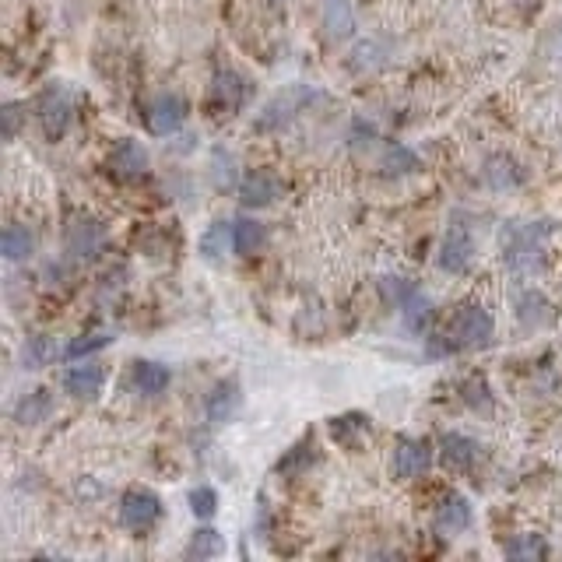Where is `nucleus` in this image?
Instances as JSON below:
<instances>
[{"instance_id": "nucleus-1", "label": "nucleus", "mask_w": 562, "mask_h": 562, "mask_svg": "<svg viewBox=\"0 0 562 562\" xmlns=\"http://www.w3.org/2000/svg\"><path fill=\"white\" fill-rule=\"evenodd\" d=\"M548 222H527L510 229V239H506V267L517 274L534 271L541 260V250H545V239H548Z\"/></svg>"}, {"instance_id": "nucleus-2", "label": "nucleus", "mask_w": 562, "mask_h": 562, "mask_svg": "<svg viewBox=\"0 0 562 562\" xmlns=\"http://www.w3.org/2000/svg\"><path fill=\"white\" fill-rule=\"evenodd\" d=\"M162 517V499L152 489H127L120 499V524L127 531L145 534L159 524Z\"/></svg>"}, {"instance_id": "nucleus-3", "label": "nucleus", "mask_w": 562, "mask_h": 562, "mask_svg": "<svg viewBox=\"0 0 562 562\" xmlns=\"http://www.w3.org/2000/svg\"><path fill=\"white\" fill-rule=\"evenodd\" d=\"M313 99H320V92H313V88H306V85H296V88H289V92L274 95V99L264 106V113L257 116V130H278V127H285V123H289L292 116L299 113V109L310 106Z\"/></svg>"}, {"instance_id": "nucleus-4", "label": "nucleus", "mask_w": 562, "mask_h": 562, "mask_svg": "<svg viewBox=\"0 0 562 562\" xmlns=\"http://www.w3.org/2000/svg\"><path fill=\"white\" fill-rule=\"evenodd\" d=\"M39 109V123H43L46 137L50 141H60L71 127V92L64 85H50L36 102Z\"/></svg>"}, {"instance_id": "nucleus-5", "label": "nucleus", "mask_w": 562, "mask_h": 562, "mask_svg": "<svg viewBox=\"0 0 562 562\" xmlns=\"http://www.w3.org/2000/svg\"><path fill=\"white\" fill-rule=\"evenodd\" d=\"M492 331H496V324H492V313L485 310V306H478V303L461 306L454 317V348L485 345V341L492 338Z\"/></svg>"}, {"instance_id": "nucleus-6", "label": "nucleus", "mask_w": 562, "mask_h": 562, "mask_svg": "<svg viewBox=\"0 0 562 562\" xmlns=\"http://www.w3.org/2000/svg\"><path fill=\"white\" fill-rule=\"evenodd\" d=\"M183 120H187V102H183L180 95L166 92V95H159V99L148 102V109H145V123L155 137L176 134V130L183 127Z\"/></svg>"}, {"instance_id": "nucleus-7", "label": "nucleus", "mask_w": 562, "mask_h": 562, "mask_svg": "<svg viewBox=\"0 0 562 562\" xmlns=\"http://www.w3.org/2000/svg\"><path fill=\"white\" fill-rule=\"evenodd\" d=\"M471 253H475V243H471V232L464 222H454L443 236L440 246V267L450 274H464L471 264Z\"/></svg>"}, {"instance_id": "nucleus-8", "label": "nucleus", "mask_w": 562, "mask_h": 562, "mask_svg": "<svg viewBox=\"0 0 562 562\" xmlns=\"http://www.w3.org/2000/svg\"><path fill=\"white\" fill-rule=\"evenodd\" d=\"M429 464H433V447L426 440H397L394 450V475L397 478H418L426 475Z\"/></svg>"}, {"instance_id": "nucleus-9", "label": "nucleus", "mask_w": 562, "mask_h": 562, "mask_svg": "<svg viewBox=\"0 0 562 562\" xmlns=\"http://www.w3.org/2000/svg\"><path fill=\"white\" fill-rule=\"evenodd\" d=\"M109 173L123 183H134L148 173V152L137 141H120L109 155Z\"/></svg>"}, {"instance_id": "nucleus-10", "label": "nucleus", "mask_w": 562, "mask_h": 562, "mask_svg": "<svg viewBox=\"0 0 562 562\" xmlns=\"http://www.w3.org/2000/svg\"><path fill=\"white\" fill-rule=\"evenodd\" d=\"M274 197H281V180L274 173H267V169H257V173H250L239 183V201L246 208H264Z\"/></svg>"}, {"instance_id": "nucleus-11", "label": "nucleus", "mask_w": 562, "mask_h": 562, "mask_svg": "<svg viewBox=\"0 0 562 562\" xmlns=\"http://www.w3.org/2000/svg\"><path fill=\"white\" fill-rule=\"evenodd\" d=\"M102 239H106V232H102V225L92 222V218H78L74 225H67V250L78 260H92L95 253H99Z\"/></svg>"}, {"instance_id": "nucleus-12", "label": "nucleus", "mask_w": 562, "mask_h": 562, "mask_svg": "<svg viewBox=\"0 0 562 562\" xmlns=\"http://www.w3.org/2000/svg\"><path fill=\"white\" fill-rule=\"evenodd\" d=\"M440 450H443V464H447L450 471H468L475 468V461L482 457V447H478L471 436L464 433H447L440 440Z\"/></svg>"}, {"instance_id": "nucleus-13", "label": "nucleus", "mask_w": 562, "mask_h": 562, "mask_svg": "<svg viewBox=\"0 0 562 562\" xmlns=\"http://www.w3.org/2000/svg\"><path fill=\"white\" fill-rule=\"evenodd\" d=\"M436 531L440 534H461V531H468V524H471V506H468V499L464 496H447L440 503V510H436Z\"/></svg>"}, {"instance_id": "nucleus-14", "label": "nucleus", "mask_w": 562, "mask_h": 562, "mask_svg": "<svg viewBox=\"0 0 562 562\" xmlns=\"http://www.w3.org/2000/svg\"><path fill=\"white\" fill-rule=\"evenodd\" d=\"M246 102V81L239 78L236 71H222L215 78V85H211V106L215 109H225V113H232V109H239Z\"/></svg>"}, {"instance_id": "nucleus-15", "label": "nucleus", "mask_w": 562, "mask_h": 562, "mask_svg": "<svg viewBox=\"0 0 562 562\" xmlns=\"http://www.w3.org/2000/svg\"><path fill=\"white\" fill-rule=\"evenodd\" d=\"M102 383H106V373L99 366H74L64 373V390L71 397H99L102 394Z\"/></svg>"}, {"instance_id": "nucleus-16", "label": "nucleus", "mask_w": 562, "mask_h": 562, "mask_svg": "<svg viewBox=\"0 0 562 562\" xmlns=\"http://www.w3.org/2000/svg\"><path fill=\"white\" fill-rule=\"evenodd\" d=\"M482 176L492 190H513L524 183V173H520V166L510 159V155H492V159L485 162Z\"/></svg>"}, {"instance_id": "nucleus-17", "label": "nucleus", "mask_w": 562, "mask_h": 562, "mask_svg": "<svg viewBox=\"0 0 562 562\" xmlns=\"http://www.w3.org/2000/svg\"><path fill=\"white\" fill-rule=\"evenodd\" d=\"M236 408H239V383L236 380L218 383V387L208 394V418L215 422V426L229 422V418L236 415Z\"/></svg>"}, {"instance_id": "nucleus-18", "label": "nucleus", "mask_w": 562, "mask_h": 562, "mask_svg": "<svg viewBox=\"0 0 562 562\" xmlns=\"http://www.w3.org/2000/svg\"><path fill=\"white\" fill-rule=\"evenodd\" d=\"M324 29L331 39H348L355 32L352 0H324Z\"/></svg>"}, {"instance_id": "nucleus-19", "label": "nucleus", "mask_w": 562, "mask_h": 562, "mask_svg": "<svg viewBox=\"0 0 562 562\" xmlns=\"http://www.w3.org/2000/svg\"><path fill=\"white\" fill-rule=\"evenodd\" d=\"M229 246H236V222H215L201 236V257L208 260V264H218Z\"/></svg>"}, {"instance_id": "nucleus-20", "label": "nucleus", "mask_w": 562, "mask_h": 562, "mask_svg": "<svg viewBox=\"0 0 562 562\" xmlns=\"http://www.w3.org/2000/svg\"><path fill=\"white\" fill-rule=\"evenodd\" d=\"M169 387V369L162 362H137L134 366V390L145 397H155Z\"/></svg>"}, {"instance_id": "nucleus-21", "label": "nucleus", "mask_w": 562, "mask_h": 562, "mask_svg": "<svg viewBox=\"0 0 562 562\" xmlns=\"http://www.w3.org/2000/svg\"><path fill=\"white\" fill-rule=\"evenodd\" d=\"M517 317L524 327H541L552 320V306H548V299L541 296V292H524V296L517 299Z\"/></svg>"}, {"instance_id": "nucleus-22", "label": "nucleus", "mask_w": 562, "mask_h": 562, "mask_svg": "<svg viewBox=\"0 0 562 562\" xmlns=\"http://www.w3.org/2000/svg\"><path fill=\"white\" fill-rule=\"evenodd\" d=\"M267 243V229L257 218H239L236 222V253H257Z\"/></svg>"}, {"instance_id": "nucleus-23", "label": "nucleus", "mask_w": 562, "mask_h": 562, "mask_svg": "<svg viewBox=\"0 0 562 562\" xmlns=\"http://www.w3.org/2000/svg\"><path fill=\"white\" fill-rule=\"evenodd\" d=\"M0 246H4V257L8 260H25L32 253V246H36V239H32V232L25 225H8Z\"/></svg>"}, {"instance_id": "nucleus-24", "label": "nucleus", "mask_w": 562, "mask_h": 562, "mask_svg": "<svg viewBox=\"0 0 562 562\" xmlns=\"http://www.w3.org/2000/svg\"><path fill=\"white\" fill-rule=\"evenodd\" d=\"M506 555H510V559H545L548 545L541 534H513V538L506 541Z\"/></svg>"}, {"instance_id": "nucleus-25", "label": "nucleus", "mask_w": 562, "mask_h": 562, "mask_svg": "<svg viewBox=\"0 0 562 562\" xmlns=\"http://www.w3.org/2000/svg\"><path fill=\"white\" fill-rule=\"evenodd\" d=\"M46 415H50V394H46V390H36V394H29L15 408V418L22 422V426H36V422H43Z\"/></svg>"}, {"instance_id": "nucleus-26", "label": "nucleus", "mask_w": 562, "mask_h": 562, "mask_svg": "<svg viewBox=\"0 0 562 562\" xmlns=\"http://www.w3.org/2000/svg\"><path fill=\"white\" fill-rule=\"evenodd\" d=\"M222 552H225L222 534L211 531V527L197 531L194 538H190V545H187V555H190V559H211V555H222Z\"/></svg>"}, {"instance_id": "nucleus-27", "label": "nucleus", "mask_w": 562, "mask_h": 562, "mask_svg": "<svg viewBox=\"0 0 562 562\" xmlns=\"http://www.w3.org/2000/svg\"><path fill=\"white\" fill-rule=\"evenodd\" d=\"M383 169H387L390 176L415 173V169H418V155L411 152V148H404V145H390L387 152H383Z\"/></svg>"}, {"instance_id": "nucleus-28", "label": "nucleus", "mask_w": 562, "mask_h": 562, "mask_svg": "<svg viewBox=\"0 0 562 562\" xmlns=\"http://www.w3.org/2000/svg\"><path fill=\"white\" fill-rule=\"evenodd\" d=\"M380 292H383V299H387L390 306H397V310H404V306H408L411 299L418 296V289L411 285L408 278H383L380 281Z\"/></svg>"}, {"instance_id": "nucleus-29", "label": "nucleus", "mask_w": 562, "mask_h": 562, "mask_svg": "<svg viewBox=\"0 0 562 562\" xmlns=\"http://www.w3.org/2000/svg\"><path fill=\"white\" fill-rule=\"evenodd\" d=\"M50 359H53V341L50 338L36 334V338L25 341V348H22V366L25 369H43Z\"/></svg>"}, {"instance_id": "nucleus-30", "label": "nucleus", "mask_w": 562, "mask_h": 562, "mask_svg": "<svg viewBox=\"0 0 562 562\" xmlns=\"http://www.w3.org/2000/svg\"><path fill=\"white\" fill-rule=\"evenodd\" d=\"M355 433H369V422L362 415H345V418H331V436L338 443H348V447H355L352 436Z\"/></svg>"}, {"instance_id": "nucleus-31", "label": "nucleus", "mask_w": 562, "mask_h": 562, "mask_svg": "<svg viewBox=\"0 0 562 562\" xmlns=\"http://www.w3.org/2000/svg\"><path fill=\"white\" fill-rule=\"evenodd\" d=\"M109 334H81V338H74L71 345H67V359H81V355H92V352H99V348H106L109 345Z\"/></svg>"}, {"instance_id": "nucleus-32", "label": "nucleus", "mask_w": 562, "mask_h": 562, "mask_svg": "<svg viewBox=\"0 0 562 562\" xmlns=\"http://www.w3.org/2000/svg\"><path fill=\"white\" fill-rule=\"evenodd\" d=\"M190 510H194V517H201V520L215 517V510H218V492L208 489V485L194 489V492H190Z\"/></svg>"}, {"instance_id": "nucleus-33", "label": "nucleus", "mask_w": 562, "mask_h": 562, "mask_svg": "<svg viewBox=\"0 0 562 562\" xmlns=\"http://www.w3.org/2000/svg\"><path fill=\"white\" fill-rule=\"evenodd\" d=\"M404 320H408L411 331H422V327L433 320V306H429V299H422V296L411 299V303L404 306Z\"/></svg>"}, {"instance_id": "nucleus-34", "label": "nucleus", "mask_w": 562, "mask_h": 562, "mask_svg": "<svg viewBox=\"0 0 562 562\" xmlns=\"http://www.w3.org/2000/svg\"><path fill=\"white\" fill-rule=\"evenodd\" d=\"M464 394H468V404L471 408H489V387H485V380H471L468 387H464Z\"/></svg>"}, {"instance_id": "nucleus-35", "label": "nucleus", "mask_w": 562, "mask_h": 562, "mask_svg": "<svg viewBox=\"0 0 562 562\" xmlns=\"http://www.w3.org/2000/svg\"><path fill=\"white\" fill-rule=\"evenodd\" d=\"M18 120H22V116H18V106L15 102H8V106H4V137H8V141H15Z\"/></svg>"}]
</instances>
